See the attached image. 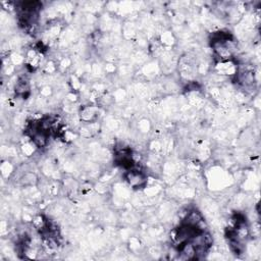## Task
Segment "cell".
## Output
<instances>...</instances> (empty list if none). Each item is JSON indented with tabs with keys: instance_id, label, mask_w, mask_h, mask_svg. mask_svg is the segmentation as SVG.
<instances>
[{
	"instance_id": "1",
	"label": "cell",
	"mask_w": 261,
	"mask_h": 261,
	"mask_svg": "<svg viewBox=\"0 0 261 261\" xmlns=\"http://www.w3.org/2000/svg\"><path fill=\"white\" fill-rule=\"evenodd\" d=\"M125 180L129 184V186H132L134 189L144 188L147 182L145 175L141 170L136 168L129 169L126 171Z\"/></svg>"
}]
</instances>
